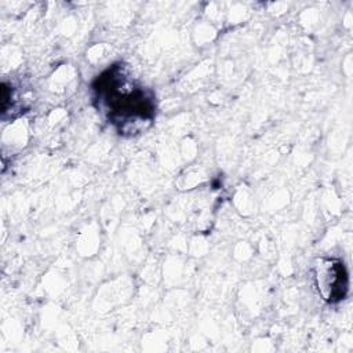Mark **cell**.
<instances>
[{"mask_svg":"<svg viewBox=\"0 0 353 353\" xmlns=\"http://www.w3.org/2000/svg\"><path fill=\"white\" fill-rule=\"evenodd\" d=\"M314 284L327 303L335 305L349 294V273L345 262L336 256H321L314 263Z\"/></svg>","mask_w":353,"mask_h":353,"instance_id":"cell-2","label":"cell"},{"mask_svg":"<svg viewBox=\"0 0 353 353\" xmlns=\"http://www.w3.org/2000/svg\"><path fill=\"white\" fill-rule=\"evenodd\" d=\"M91 90L97 110L120 135L141 134L153 123L156 97L124 63H114L98 74Z\"/></svg>","mask_w":353,"mask_h":353,"instance_id":"cell-1","label":"cell"}]
</instances>
